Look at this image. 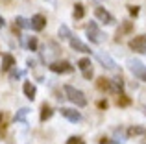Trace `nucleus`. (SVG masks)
I'll return each instance as SVG.
<instances>
[{"instance_id":"nucleus-1","label":"nucleus","mask_w":146,"mask_h":144,"mask_svg":"<svg viewBox=\"0 0 146 144\" xmlns=\"http://www.w3.org/2000/svg\"><path fill=\"white\" fill-rule=\"evenodd\" d=\"M63 92H65V96H67L74 105H78V107H85V105H87V98H85V94H83L80 89H76V87H72V85H65V87H63Z\"/></svg>"},{"instance_id":"nucleus-2","label":"nucleus","mask_w":146,"mask_h":144,"mask_svg":"<svg viewBox=\"0 0 146 144\" xmlns=\"http://www.w3.org/2000/svg\"><path fill=\"white\" fill-rule=\"evenodd\" d=\"M128 69L131 70V74L135 76V78H139L141 81H146V67L139 61V59H129Z\"/></svg>"},{"instance_id":"nucleus-3","label":"nucleus","mask_w":146,"mask_h":144,"mask_svg":"<svg viewBox=\"0 0 146 144\" xmlns=\"http://www.w3.org/2000/svg\"><path fill=\"white\" fill-rule=\"evenodd\" d=\"M48 69L52 72H56V74H67V72L74 70V67H72L68 61H54V63H50Z\"/></svg>"},{"instance_id":"nucleus-4","label":"nucleus","mask_w":146,"mask_h":144,"mask_svg":"<svg viewBox=\"0 0 146 144\" xmlns=\"http://www.w3.org/2000/svg\"><path fill=\"white\" fill-rule=\"evenodd\" d=\"M129 48L139 54H146V35H137L129 41Z\"/></svg>"},{"instance_id":"nucleus-5","label":"nucleus","mask_w":146,"mask_h":144,"mask_svg":"<svg viewBox=\"0 0 146 144\" xmlns=\"http://www.w3.org/2000/svg\"><path fill=\"white\" fill-rule=\"evenodd\" d=\"M96 59L102 63L104 69H109V70H115V69H117V63H115L113 57H111L109 54H106V52H98V54H96Z\"/></svg>"},{"instance_id":"nucleus-6","label":"nucleus","mask_w":146,"mask_h":144,"mask_svg":"<svg viewBox=\"0 0 146 144\" xmlns=\"http://www.w3.org/2000/svg\"><path fill=\"white\" fill-rule=\"evenodd\" d=\"M94 15H96V18H98L100 22H104V24H113V22H115V17H113V15H111L107 9L100 7V6L94 9Z\"/></svg>"},{"instance_id":"nucleus-7","label":"nucleus","mask_w":146,"mask_h":144,"mask_svg":"<svg viewBox=\"0 0 146 144\" xmlns=\"http://www.w3.org/2000/svg\"><path fill=\"white\" fill-rule=\"evenodd\" d=\"M68 43H70V48H72V50L83 52V54H91V48L87 46L83 41H80L78 37H70V39H68Z\"/></svg>"},{"instance_id":"nucleus-8","label":"nucleus","mask_w":146,"mask_h":144,"mask_svg":"<svg viewBox=\"0 0 146 144\" xmlns=\"http://www.w3.org/2000/svg\"><path fill=\"white\" fill-rule=\"evenodd\" d=\"M30 26H32L35 32H41V30H44V26H46V18H44V15L37 13L32 17V20H30Z\"/></svg>"},{"instance_id":"nucleus-9","label":"nucleus","mask_w":146,"mask_h":144,"mask_svg":"<svg viewBox=\"0 0 146 144\" xmlns=\"http://www.w3.org/2000/svg\"><path fill=\"white\" fill-rule=\"evenodd\" d=\"M87 37L91 39V43H100V37H102V33H100V30H98V26H96V22H91L89 26H87Z\"/></svg>"},{"instance_id":"nucleus-10","label":"nucleus","mask_w":146,"mask_h":144,"mask_svg":"<svg viewBox=\"0 0 146 144\" xmlns=\"http://www.w3.org/2000/svg\"><path fill=\"white\" fill-rule=\"evenodd\" d=\"M61 115L65 116L67 120H70V122H80L82 120V115H80V111H76V109H68V107H61Z\"/></svg>"},{"instance_id":"nucleus-11","label":"nucleus","mask_w":146,"mask_h":144,"mask_svg":"<svg viewBox=\"0 0 146 144\" xmlns=\"http://www.w3.org/2000/svg\"><path fill=\"white\" fill-rule=\"evenodd\" d=\"M131 30H133V22H129V20L122 22V24H120V28L117 30V37H115V39H117V41H120L122 37L126 35V33H131Z\"/></svg>"},{"instance_id":"nucleus-12","label":"nucleus","mask_w":146,"mask_h":144,"mask_svg":"<svg viewBox=\"0 0 146 144\" xmlns=\"http://www.w3.org/2000/svg\"><path fill=\"white\" fill-rule=\"evenodd\" d=\"M96 87H98V90H102V92H113V85H111V79L98 78V79H96Z\"/></svg>"},{"instance_id":"nucleus-13","label":"nucleus","mask_w":146,"mask_h":144,"mask_svg":"<svg viewBox=\"0 0 146 144\" xmlns=\"http://www.w3.org/2000/svg\"><path fill=\"white\" fill-rule=\"evenodd\" d=\"M22 90H24V96L28 98V100H33V98H35V85H33L32 81H24Z\"/></svg>"},{"instance_id":"nucleus-14","label":"nucleus","mask_w":146,"mask_h":144,"mask_svg":"<svg viewBox=\"0 0 146 144\" xmlns=\"http://www.w3.org/2000/svg\"><path fill=\"white\" fill-rule=\"evenodd\" d=\"M15 67V57L11 54H4L2 55V70H9Z\"/></svg>"},{"instance_id":"nucleus-15","label":"nucleus","mask_w":146,"mask_h":144,"mask_svg":"<svg viewBox=\"0 0 146 144\" xmlns=\"http://www.w3.org/2000/svg\"><path fill=\"white\" fill-rule=\"evenodd\" d=\"M126 135H128V137H139V135H146V127H143V126H131V127H128Z\"/></svg>"},{"instance_id":"nucleus-16","label":"nucleus","mask_w":146,"mask_h":144,"mask_svg":"<svg viewBox=\"0 0 146 144\" xmlns=\"http://www.w3.org/2000/svg\"><path fill=\"white\" fill-rule=\"evenodd\" d=\"M54 115V111H52V107H50L48 104H43V107H41V122H46V120L50 118V116Z\"/></svg>"},{"instance_id":"nucleus-17","label":"nucleus","mask_w":146,"mask_h":144,"mask_svg":"<svg viewBox=\"0 0 146 144\" xmlns=\"http://www.w3.org/2000/svg\"><path fill=\"white\" fill-rule=\"evenodd\" d=\"M57 35H59L61 41H68V39L72 37V33H70V30H68L67 26H59V30H57Z\"/></svg>"},{"instance_id":"nucleus-18","label":"nucleus","mask_w":146,"mask_h":144,"mask_svg":"<svg viewBox=\"0 0 146 144\" xmlns=\"http://www.w3.org/2000/svg\"><path fill=\"white\" fill-rule=\"evenodd\" d=\"M72 15H74V18H83V15H85V7H83V4H76Z\"/></svg>"},{"instance_id":"nucleus-19","label":"nucleus","mask_w":146,"mask_h":144,"mask_svg":"<svg viewBox=\"0 0 146 144\" xmlns=\"http://www.w3.org/2000/svg\"><path fill=\"white\" fill-rule=\"evenodd\" d=\"M30 113V109L28 107H22L21 111L15 115V122H26V115Z\"/></svg>"},{"instance_id":"nucleus-20","label":"nucleus","mask_w":146,"mask_h":144,"mask_svg":"<svg viewBox=\"0 0 146 144\" xmlns=\"http://www.w3.org/2000/svg\"><path fill=\"white\" fill-rule=\"evenodd\" d=\"M91 67H93V65H91V59L89 57H82V59H80V61H78V69L80 70H87V69H91Z\"/></svg>"},{"instance_id":"nucleus-21","label":"nucleus","mask_w":146,"mask_h":144,"mask_svg":"<svg viewBox=\"0 0 146 144\" xmlns=\"http://www.w3.org/2000/svg\"><path fill=\"white\" fill-rule=\"evenodd\" d=\"M129 104H131V100H129L126 94H120V96L117 98V105L118 107H126V105H129Z\"/></svg>"},{"instance_id":"nucleus-22","label":"nucleus","mask_w":146,"mask_h":144,"mask_svg":"<svg viewBox=\"0 0 146 144\" xmlns=\"http://www.w3.org/2000/svg\"><path fill=\"white\" fill-rule=\"evenodd\" d=\"M15 22H17L19 28H32V26H30V20H26L24 17H17V18H15Z\"/></svg>"},{"instance_id":"nucleus-23","label":"nucleus","mask_w":146,"mask_h":144,"mask_svg":"<svg viewBox=\"0 0 146 144\" xmlns=\"http://www.w3.org/2000/svg\"><path fill=\"white\" fill-rule=\"evenodd\" d=\"M6 133V115L0 111V137Z\"/></svg>"},{"instance_id":"nucleus-24","label":"nucleus","mask_w":146,"mask_h":144,"mask_svg":"<svg viewBox=\"0 0 146 144\" xmlns=\"http://www.w3.org/2000/svg\"><path fill=\"white\" fill-rule=\"evenodd\" d=\"M28 48L30 50H37V37H30V41H28Z\"/></svg>"},{"instance_id":"nucleus-25","label":"nucleus","mask_w":146,"mask_h":144,"mask_svg":"<svg viewBox=\"0 0 146 144\" xmlns=\"http://www.w3.org/2000/svg\"><path fill=\"white\" fill-rule=\"evenodd\" d=\"M128 11L131 17H137L139 15V6H128Z\"/></svg>"},{"instance_id":"nucleus-26","label":"nucleus","mask_w":146,"mask_h":144,"mask_svg":"<svg viewBox=\"0 0 146 144\" xmlns=\"http://www.w3.org/2000/svg\"><path fill=\"white\" fill-rule=\"evenodd\" d=\"M67 144H85V142H83L80 137H70V139L67 141Z\"/></svg>"},{"instance_id":"nucleus-27","label":"nucleus","mask_w":146,"mask_h":144,"mask_svg":"<svg viewBox=\"0 0 146 144\" xmlns=\"http://www.w3.org/2000/svg\"><path fill=\"white\" fill-rule=\"evenodd\" d=\"M82 74H83V78H85V79H91V78H93V74H94V72H93V67H91V69H87V70H83Z\"/></svg>"},{"instance_id":"nucleus-28","label":"nucleus","mask_w":146,"mask_h":144,"mask_svg":"<svg viewBox=\"0 0 146 144\" xmlns=\"http://www.w3.org/2000/svg\"><path fill=\"white\" fill-rule=\"evenodd\" d=\"M98 107H100V109H107V102H106V100H100V102H98Z\"/></svg>"},{"instance_id":"nucleus-29","label":"nucleus","mask_w":146,"mask_h":144,"mask_svg":"<svg viewBox=\"0 0 146 144\" xmlns=\"http://www.w3.org/2000/svg\"><path fill=\"white\" fill-rule=\"evenodd\" d=\"M4 24H6V20H4V18L0 17V28H4Z\"/></svg>"},{"instance_id":"nucleus-30","label":"nucleus","mask_w":146,"mask_h":144,"mask_svg":"<svg viewBox=\"0 0 146 144\" xmlns=\"http://www.w3.org/2000/svg\"><path fill=\"white\" fill-rule=\"evenodd\" d=\"M2 2H9V0H2Z\"/></svg>"}]
</instances>
